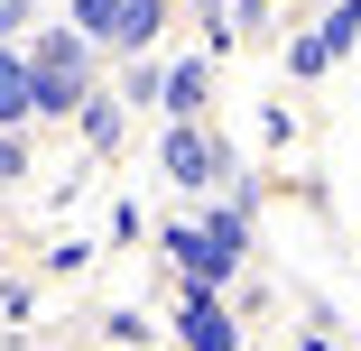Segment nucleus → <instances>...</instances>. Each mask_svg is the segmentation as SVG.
<instances>
[{"label":"nucleus","instance_id":"1","mask_svg":"<svg viewBox=\"0 0 361 351\" xmlns=\"http://www.w3.org/2000/svg\"><path fill=\"white\" fill-rule=\"evenodd\" d=\"M93 102V46L75 28H47L28 46V111L37 120H65V111H84Z\"/></svg>","mask_w":361,"mask_h":351},{"label":"nucleus","instance_id":"2","mask_svg":"<svg viewBox=\"0 0 361 351\" xmlns=\"http://www.w3.org/2000/svg\"><path fill=\"white\" fill-rule=\"evenodd\" d=\"M167 176H176L185 194H204V185H223V176H232V158H223V139H213V129L176 120V129H167Z\"/></svg>","mask_w":361,"mask_h":351},{"label":"nucleus","instance_id":"3","mask_svg":"<svg viewBox=\"0 0 361 351\" xmlns=\"http://www.w3.org/2000/svg\"><path fill=\"white\" fill-rule=\"evenodd\" d=\"M176 342H185V351H241V324H232L223 296L185 287V296H176Z\"/></svg>","mask_w":361,"mask_h":351},{"label":"nucleus","instance_id":"4","mask_svg":"<svg viewBox=\"0 0 361 351\" xmlns=\"http://www.w3.org/2000/svg\"><path fill=\"white\" fill-rule=\"evenodd\" d=\"M204 93H213V56H185V65H167V75H158L167 120H195V111H204Z\"/></svg>","mask_w":361,"mask_h":351},{"label":"nucleus","instance_id":"5","mask_svg":"<svg viewBox=\"0 0 361 351\" xmlns=\"http://www.w3.org/2000/svg\"><path fill=\"white\" fill-rule=\"evenodd\" d=\"M19 120H37V111H28V56L0 46V129L19 139Z\"/></svg>","mask_w":361,"mask_h":351},{"label":"nucleus","instance_id":"6","mask_svg":"<svg viewBox=\"0 0 361 351\" xmlns=\"http://www.w3.org/2000/svg\"><path fill=\"white\" fill-rule=\"evenodd\" d=\"M121 129H130V102L121 93H93L84 102V139H93V148H121Z\"/></svg>","mask_w":361,"mask_h":351},{"label":"nucleus","instance_id":"7","mask_svg":"<svg viewBox=\"0 0 361 351\" xmlns=\"http://www.w3.org/2000/svg\"><path fill=\"white\" fill-rule=\"evenodd\" d=\"M167 19V0H121V19H111V46H149Z\"/></svg>","mask_w":361,"mask_h":351},{"label":"nucleus","instance_id":"8","mask_svg":"<svg viewBox=\"0 0 361 351\" xmlns=\"http://www.w3.org/2000/svg\"><path fill=\"white\" fill-rule=\"evenodd\" d=\"M111 19H121V0H75V37L84 46H111Z\"/></svg>","mask_w":361,"mask_h":351},{"label":"nucleus","instance_id":"9","mask_svg":"<svg viewBox=\"0 0 361 351\" xmlns=\"http://www.w3.org/2000/svg\"><path fill=\"white\" fill-rule=\"evenodd\" d=\"M269 10H278V0H241V10H232V37H250V28H269Z\"/></svg>","mask_w":361,"mask_h":351},{"label":"nucleus","instance_id":"10","mask_svg":"<svg viewBox=\"0 0 361 351\" xmlns=\"http://www.w3.org/2000/svg\"><path fill=\"white\" fill-rule=\"evenodd\" d=\"M28 10H37V0H0V46H10V37L28 28Z\"/></svg>","mask_w":361,"mask_h":351},{"label":"nucleus","instance_id":"11","mask_svg":"<svg viewBox=\"0 0 361 351\" xmlns=\"http://www.w3.org/2000/svg\"><path fill=\"white\" fill-rule=\"evenodd\" d=\"M0 176H28V148H19L10 129H0Z\"/></svg>","mask_w":361,"mask_h":351}]
</instances>
